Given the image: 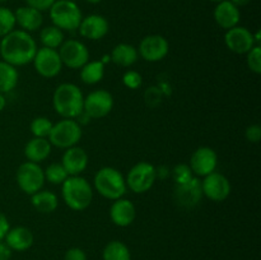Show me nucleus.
Listing matches in <instances>:
<instances>
[{
  "label": "nucleus",
  "instance_id": "nucleus-1",
  "mask_svg": "<svg viewBox=\"0 0 261 260\" xmlns=\"http://www.w3.org/2000/svg\"><path fill=\"white\" fill-rule=\"evenodd\" d=\"M37 53V43L31 33L23 30H14L0 40L2 60L13 66L31 64Z\"/></svg>",
  "mask_w": 261,
  "mask_h": 260
},
{
  "label": "nucleus",
  "instance_id": "nucleus-2",
  "mask_svg": "<svg viewBox=\"0 0 261 260\" xmlns=\"http://www.w3.org/2000/svg\"><path fill=\"white\" fill-rule=\"evenodd\" d=\"M84 96L74 83H61L53 94V106L63 119H76L83 112Z\"/></svg>",
  "mask_w": 261,
  "mask_h": 260
},
{
  "label": "nucleus",
  "instance_id": "nucleus-3",
  "mask_svg": "<svg viewBox=\"0 0 261 260\" xmlns=\"http://www.w3.org/2000/svg\"><path fill=\"white\" fill-rule=\"evenodd\" d=\"M61 196L66 206L75 212H82L91 205L93 200V189L84 177L69 176L61 184Z\"/></svg>",
  "mask_w": 261,
  "mask_h": 260
},
{
  "label": "nucleus",
  "instance_id": "nucleus-4",
  "mask_svg": "<svg viewBox=\"0 0 261 260\" xmlns=\"http://www.w3.org/2000/svg\"><path fill=\"white\" fill-rule=\"evenodd\" d=\"M93 185L99 195L110 200L122 198L127 191L124 175L117 168L110 167V166L102 167L97 171L93 178Z\"/></svg>",
  "mask_w": 261,
  "mask_h": 260
},
{
  "label": "nucleus",
  "instance_id": "nucleus-5",
  "mask_svg": "<svg viewBox=\"0 0 261 260\" xmlns=\"http://www.w3.org/2000/svg\"><path fill=\"white\" fill-rule=\"evenodd\" d=\"M48 13H50L53 25L60 28L61 31H68V32L78 30L82 18H83L78 4L69 0H56L53 7L48 9Z\"/></svg>",
  "mask_w": 261,
  "mask_h": 260
},
{
  "label": "nucleus",
  "instance_id": "nucleus-6",
  "mask_svg": "<svg viewBox=\"0 0 261 260\" xmlns=\"http://www.w3.org/2000/svg\"><path fill=\"white\" fill-rule=\"evenodd\" d=\"M82 135H83L82 125L76 120L63 119L53 125V129L48 135V142L54 147L68 149L74 145H78Z\"/></svg>",
  "mask_w": 261,
  "mask_h": 260
},
{
  "label": "nucleus",
  "instance_id": "nucleus-7",
  "mask_svg": "<svg viewBox=\"0 0 261 260\" xmlns=\"http://www.w3.org/2000/svg\"><path fill=\"white\" fill-rule=\"evenodd\" d=\"M157 180V168L149 162H138L127 172L125 181L129 190L135 194H144L152 189Z\"/></svg>",
  "mask_w": 261,
  "mask_h": 260
},
{
  "label": "nucleus",
  "instance_id": "nucleus-8",
  "mask_svg": "<svg viewBox=\"0 0 261 260\" xmlns=\"http://www.w3.org/2000/svg\"><path fill=\"white\" fill-rule=\"evenodd\" d=\"M15 180L23 193L27 195H32V194L42 190L43 184H45V175H43V170L40 163L25 161L18 167Z\"/></svg>",
  "mask_w": 261,
  "mask_h": 260
},
{
  "label": "nucleus",
  "instance_id": "nucleus-9",
  "mask_svg": "<svg viewBox=\"0 0 261 260\" xmlns=\"http://www.w3.org/2000/svg\"><path fill=\"white\" fill-rule=\"evenodd\" d=\"M114 109V97L106 89H96L84 97L83 112L89 119H102Z\"/></svg>",
  "mask_w": 261,
  "mask_h": 260
},
{
  "label": "nucleus",
  "instance_id": "nucleus-10",
  "mask_svg": "<svg viewBox=\"0 0 261 260\" xmlns=\"http://www.w3.org/2000/svg\"><path fill=\"white\" fill-rule=\"evenodd\" d=\"M63 65L69 69H81L89 61V51L82 41L66 40L58 48Z\"/></svg>",
  "mask_w": 261,
  "mask_h": 260
},
{
  "label": "nucleus",
  "instance_id": "nucleus-11",
  "mask_svg": "<svg viewBox=\"0 0 261 260\" xmlns=\"http://www.w3.org/2000/svg\"><path fill=\"white\" fill-rule=\"evenodd\" d=\"M32 63L36 71L43 78H55L61 73L64 66L59 51L48 47L37 48Z\"/></svg>",
  "mask_w": 261,
  "mask_h": 260
},
{
  "label": "nucleus",
  "instance_id": "nucleus-12",
  "mask_svg": "<svg viewBox=\"0 0 261 260\" xmlns=\"http://www.w3.org/2000/svg\"><path fill=\"white\" fill-rule=\"evenodd\" d=\"M170 51V43L163 36H145L139 43L138 54L148 63H157L163 60Z\"/></svg>",
  "mask_w": 261,
  "mask_h": 260
},
{
  "label": "nucleus",
  "instance_id": "nucleus-13",
  "mask_svg": "<svg viewBox=\"0 0 261 260\" xmlns=\"http://www.w3.org/2000/svg\"><path fill=\"white\" fill-rule=\"evenodd\" d=\"M231 183L228 178L221 172L209 173L201 181V190L203 195L213 201H223L231 194Z\"/></svg>",
  "mask_w": 261,
  "mask_h": 260
},
{
  "label": "nucleus",
  "instance_id": "nucleus-14",
  "mask_svg": "<svg viewBox=\"0 0 261 260\" xmlns=\"http://www.w3.org/2000/svg\"><path fill=\"white\" fill-rule=\"evenodd\" d=\"M218 165V155L216 150L211 147H199L194 150L190 158L191 171L196 177H205L209 173L214 172Z\"/></svg>",
  "mask_w": 261,
  "mask_h": 260
},
{
  "label": "nucleus",
  "instance_id": "nucleus-15",
  "mask_svg": "<svg viewBox=\"0 0 261 260\" xmlns=\"http://www.w3.org/2000/svg\"><path fill=\"white\" fill-rule=\"evenodd\" d=\"M175 201L180 206L186 209L194 208L198 205L203 199V190H201V181L199 177L194 176L188 183L175 185Z\"/></svg>",
  "mask_w": 261,
  "mask_h": 260
},
{
  "label": "nucleus",
  "instance_id": "nucleus-16",
  "mask_svg": "<svg viewBox=\"0 0 261 260\" xmlns=\"http://www.w3.org/2000/svg\"><path fill=\"white\" fill-rule=\"evenodd\" d=\"M224 43L227 48L234 54H247L256 43L254 40V33L246 27L236 25L226 31Z\"/></svg>",
  "mask_w": 261,
  "mask_h": 260
},
{
  "label": "nucleus",
  "instance_id": "nucleus-17",
  "mask_svg": "<svg viewBox=\"0 0 261 260\" xmlns=\"http://www.w3.org/2000/svg\"><path fill=\"white\" fill-rule=\"evenodd\" d=\"M109 20L99 14H89L82 18L78 31L82 37L91 41H98L109 33Z\"/></svg>",
  "mask_w": 261,
  "mask_h": 260
},
{
  "label": "nucleus",
  "instance_id": "nucleus-18",
  "mask_svg": "<svg viewBox=\"0 0 261 260\" xmlns=\"http://www.w3.org/2000/svg\"><path fill=\"white\" fill-rule=\"evenodd\" d=\"M89 158L86 150L79 145L68 148L61 157V165L69 176H79L88 167Z\"/></svg>",
  "mask_w": 261,
  "mask_h": 260
},
{
  "label": "nucleus",
  "instance_id": "nucleus-19",
  "mask_svg": "<svg viewBox=\"0 0 261 260\" xmlns=\"http://www.w3.org/2000/svg\"><path fill=\"white\" fill-rule=\"evenodd\" d=\"M137 208L129 199L120 198L114 200L110 208V218L117 227H127L135 221Z\"/></svg>",
  "mask_w": 261,
  "mask_h": 260
},
{
  "label": "nucleus",
  "instance_id": "nucleus-20",
  "mask_svg": "<svg viewBox=\"0 0 261 260\" xmlns=\"http://www.w3.org/2000/svg\"><path fill=\"white\" fill-rule=\"evenodd\" d=\"M213 15L217 24L226 31L239 25L240 20H241L240 8L232 4L229 0H223V2L217 3Z\"/></svg>",
  "mask_w": 261,
  "mask_h": 260
},
{
  "label": "nucleus",
  "instance_id": "nucleus-21",
  "mask_svg": "<svg viewBox=\"0 0 261 260\" xmlns=\"http://www.w3.org/2000/svg\"><path fill=\"white\" fill-rule=\"evenodd\" d=\"M4 241L10 247L12 251L22 252L32 246L35 237H33L32 231L30 228L23 226H17L13 227V228L10 227Z\"/></svg>",
  "mask_w": 261,
  "mask_h": 260
},
{
  "label": "nucleus",
  "instance_id": "nucleus-22",
  "mask_svg": "<svg viewBox=\"0 0 261 260\" xmlns=\"http://www.w3.org/2000/svg\"><path fill=\"white\" fill-rule=\"evenodd\" d=\"M14 15L15 23L19 25L20 30L25 31L28 33L40 30L43 23L42 12L32 7H28V5L18 8L14 12Z\"/></svg>",
  "mask_w": 261,
  "mask_h": 260
},
{
  "label": "nucleus",
  "instance_id": "nucleus-23",
  "mask_svg": "<svg viewBox=\"0 0 261 260\" xmlns=\"http://www.w3.org/2000/svg\"><path fill=\"white\" fill-rule=\"evenodd\" d=\"M51 143L47 138H36L28 140L24 147V155L30 162L41 163L51 154Z\"/></svg>",
  "mask_w": 261,
  "mask_h": 260
},
{
  "label": "nucleus",
  "instance_id": "nucleus-24",
  "mask_svg": "<svg viewBox=\"0 0 261 260\" xmlns=\"http://www.w3.org/2000/svg\"><path fill=\"white\" fill-rule=\"evenodd\" d=\"M139 54H138V48L134 47L129 43H119L115 46L110 55V60L116 65L122 66V68H129V66L134 65L138 61Z\"/></svg>",
  "mask_w": 261,
  "mask_h": 260
},
{
  "label": "nucleus",
  "instance_id": "nucleus-25",
  "mask_svg": "<svg viewBox=\"0 0 261 260\" xmlns=\"http://www.w3.org/2000/svg\"><path fill=\"white\" fill-rule=\"evenodd\" d=\"M31 204L40 213H53L58 209L59 199L55 193L50 190H40L31 195Z\"/></svg>",
  "mask_w": 261,
  "mask_h": 260
},
{
  "label": "nucleus",
  "instance_id": "nucleus-26",
  "mask_svg": "<svg viewBox=\"0 0 261 260\" xmlns=\"http://www.w3.org/2000/svg\"><path fill=\"white\" fill-rule=\"evenodd\" d=\"M105 76V64L101 60L88 61L81 68V79L88 86L99 83Z\"/></svg>",
  "mask_w": 261,
  "mask_h": 260
},
{
  "label": "nucleus",
  "instance_id": "nucleus-27",
  "mask_svg": "<svg viewBox=\"0 0 261 260\" xmlns=\"http://www.w3.org/2000/svg\"><path fill=\"white\" fill-rule=\"evenodd\" d=\"M19 74L15 66L0 60V93L12 92L17 87Z\"/></svg>",
  "mask_w": 261,
  "mask_h": 260
},
{
  "label": "nucleus",
  "instance_id": "nucleus-28",
  "mask_svg": "<svg viewBox=\"0 0 261 260\" xmlns=\"http://www.w3.org/2000/svg\"><path fill=\"white\" fill-rule=\"evenodd\" d=\"M40 41L43 45V47L58 50V48L63 45L64 41H65V37H64V31H61L60 28L55 27V25H47V27H43L40 32Z\"/></svg>",
  "mask_w": 261,
  "mask_h": 260
},
{
  "label": "nucleus",
  "instance_id": "nucleus-29",
  "mask_svg": "<svg viewBox=\"0 0 261 260\" xmlns=\"http://www.w3.org/2000/svg\"><path fill=\"white\" fill-rule=\"evenodd\" d=\"M102 259L103 260H132V254L130 250L124 242L117 241H110L109 244L105 246L103 251H102Z\"/></svg>",
  "mask_w": 261,
  "mask_h": 260
},
{
  "label": "nucleus",
  "instance_id": "nucleus-30",
  "mask_svg": "<svg viewBox=\"0 0 261 260\" xmlns=\"http://www.w3.org/2000/svg\"><path fill=\"white\" fill-rule=\"evenodd\" d=\"M43 175H45V181H48L53 185H61L69 177L68 172L64 168V166L61 165V162H55L48 165L43 170Z\"/></svg>",
  "mask_w": 261,
  "mask_h": 260
},
{
  "label": "nucleus",
  "instance_id": "nucleus-31",
  "mask_svg": "<svg viewBox=\"0 0 261 260\" xmlns=\"http://www.w3.org/2000/svg\"><path fill=\"white\" fill-rule=\"evenodd\" d=\"M53 121L45 116H38L32 120L30 125L31 133L36 138H47L50 135L51 129H53Z\"/></svg>",
  "mask_w": 261,
  "mask_h": 260
},
{
  "label": "nucleus",
  "instance_id": "nucleus-32",
  "mask_svg": "<svg viewBox=\"0 0 261 260\" xmlns=\"http://www.w3.org/2000/svg\"><path fill=\"white\" fill-rule=\"evenodd\" d=\"M15 15L9 8L0 7V38L15 30Z\"/></svg>",
  "mask_w": 261,
  "mask_h": 260
},
{
  "label": "nucleus",
  "instance_id": "nucleus-33",
  "mask_svg": "<svg viewBox=\"0 0 261 260\" xmlns=\"http://www.w3.org/2000/svg\"><path fill=\"white\" fill-rule=\"evenodd\" d=\"M171 175H172L173 181H175V185L188 183L189 180H191L194 177V173L191 171L190 166L186 165V163H178V165H176L172 168Z\"/></svg>",
  "mask_w": 261,
  "mask_h": 260
},
{
  "label": "nucleus",
  "instance_id": "nucleus-34",
  "mask_svg": "<svg viewBox=\"0 0 261 260\" xmlns=\"http://www.w3.org/2000/svg\"><path fill=\"white\" fill-rule=\"evenodd\" d=\"M246 63L250 70L255 74L261 73V47L260 45H255L249 53L246 54Z\"/></svg>",
  "mask_w": 261,
  "mask_h": 260
},
{
  "label": "nucleus",
  "instance_id": "nucleus-35",
  "mask_svg": "<svg viewBox=\"0 0 261 260\" xmlns=\"http://www.w3.org/2000/svg\"><path fill=\"white\" fill-rule=\"evenodd\" d=\"M122 83L129 89H138L143 83V76L137 70H127L122 75Z\"/></svg>",
  "mask_w": 261,
  "mask_h": 260
},
{
  "label": "nucleus",
  "instance_id": "nucleus-36",
  "mask_svg": "<svg viewBox=\"0 0 261 260\" xmlns=\"http://www.w3.org/2000/svg\"><path fill=\"white\" fill-rule=\"evenodd\" d=\"M245 137L249 140L250 143H259L261 139V126L259 124H252L249 125L246 127V132H245Z\"/></svg>",
  "mask_w": 261,
  "mask_h": 260
},
{
  "label": "nucleus",
  "instance_id": "nucleus-37",
  "mask_svg": "<svg viewBox=\"0 0 261 260\" xmlns=\"http://www.w3.org/2000/svg\"><path fill=\"white\" fill-rule=\"evenodd\" d=\"M64 260H87V254L81 247H70L66 250Z\"/></svg>",
  "mask_w": 261,
  "mask_h": 260
},
{
  "label": "nucleus",
  "instance_id": "nucleus-38",
  "mask_svg": "<svg viewBox=\"0 0 261 260\" xmlns=\"http://www.w3.org/2000/svg\"><path fill=\"white\" fill-rule=\"evenodd\" d=\"M56 0H25L28 7H32L40 12H46L53 7V4Z\"/></svg>",
  "mask_w": 261,
  "mask_h": 260
},
{
  "label": "nucleus",
  "instance_id": "nucleus-39",
  "mask_svg": "<svg viewBox=\"0 0 261 260\" xmlns=\"http://www.w3.org/2000/svg\"><path fill=\"white\" fill-rule=\"evenodd\" d=\"M9 229H10V223L9 221H8L7 216L0 212V241H3V240L5 239V236H7Z\"/></svg>",
  "mask_w": 261,
  "mask_h": 260
},
{
  "label": "nucleus",
  "instance_id": "nucleus-40",
  "mask_svg": "<svg viewBox=\"0 0 261 260\" xmlns=\"http://www.w3.org/2000/svg\"><path fill=\"white\" fill-rule=\"evenodd\" d=\"M12 250L5 244V241H0V260H9L12 257Z\"/></svg>",
  "mask_w": 261,
  "mask_h": 260
},
{
  "label": "nucleus",
  "instance_id": "nucleus-41",
  "mask_svg": "<svg viewBox=\"0 0 261 260\" xmlns=\"http://www.w3.org/2000/svg\"><path fill=\"white\" fill-rule=\"evenodd\" d=\"M233 5H236L237 8H242V7H246L251 0H229Z\"/></svg>",
  "mask_w": 261,
  "mask_h": 260
},
{
  "label": "nucleus",
  "instance_id": "nucleus-42",
  "mask_svg": "<svg viewBox=\"0 0 261 260\" xmlns=\"http://www.w3.org/2000/svg\"><path fill=\"white\" fill-rule=\"evenodd\" d=\"M7 106V98H5V94L0 93V112L5 109Z\"/></svg>",
  "mask_w": 261,
  "mask_h": 260
},
{
  "label": "nucleus",
  "instance_id": "nucleus-43",
  "mask_svg": "<svg viewBox=\"0 0 261 260\" xmlns=\"http://www.w3.org/2000/svg\"><path fill=\"white\" fill-rule=\"evenodd\" d=\"M86 2H88L89 4H99L102 0H86Z\"/></svg>",
  "mask_w": 261,
  "mask_h": 260
},
{
  "label": "nucleus",
  "instance_id": "nucleus-44",
  "mask_svg": "<svg viewBox=\"0 0 261 260\" xmlns=\"http://www.w3.org/2000/svg\"><path fill=\"white\" fill-rule=\"evenodd\" d=\"M209 2H213V3H219V2H223V0H209Z\"/></svg>",
  "mask_w": 261,
  "mask_h": 260
},
{
  "label": "nucleus",
  "instance_id": "nucleus-45",
  "mask_svg": "<svg viewBox=\"0 0 261 260\" xmlns=\"http://www.w3.org/2000/svg\"><path fill=\"white\" fill-rule=\"evenodd\" d=\"M4 2H8V0H0V3H4Z\"/></svg>",
  "mask_w": 261,
  "mask_h": 260
},
{
  "label": "nucleus",
  "instance_id": "nucleus-46",
  "mask_svg": "<svg viewBox=\"0 0 261 260\" xmlns=\"http://www.w3.org/2000/svg\"><path fill=\"white\" fill-rule=\"evenodd\" d=\"M69 2H74V3H75V2H76V0H69Z\"/></svg>",
  "mask_w": 261,
  "mask_h": 260
}]
</instances>
